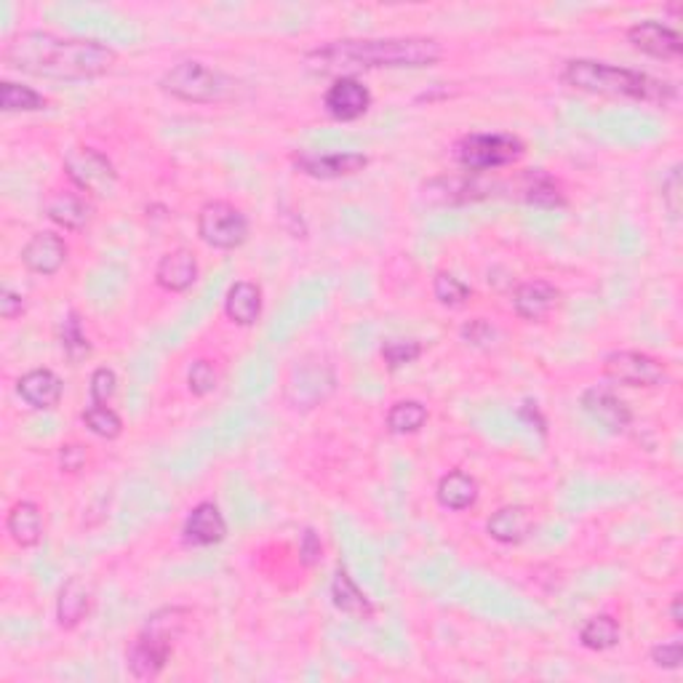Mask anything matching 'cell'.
Here are the masks:
<instances>
[{
    "label": "cell",
    "instance_id": "cell-1",
    "mask_svg": "<svg viewBox=\"0 0 683 683\" xmlns=\"http://www.w3.org/2000/svg\"><path fill=\"white\" fill-rule=\"evenodd\" d=\"M3 62L16 73L35 78L91 80L108 75L117 64V54L99 40L62 38L44 29H27L5 44Z\"/></svg>",
    "mask_w": 683,
    "mask_h": 683
},
{
    "label": "cell",
    "instance_id": "cell-2",
    "mask_svg": "<svg viewBox=\"0 0 683 683\" xmlns=\"http://www.w3.org/2000/svg\"><path fill=\"white\" fill-rule=\"evenodd\" d=\"M444 59V46L435 38H347L332 40L305 54L313 73L356 78L367 70H403L433 67Z\"/></svg>",
    "mask_w": 683,
    "mask_h": 683
},
{
    "label": "cell",
    "instance_id": "cell-3",
    "mask_svg": "<svg viewBox=\"0 0 683 683\" xmlns=\"http://www.w3.org/2000/svg\"><path fill=\"white\" fill-rule=\"evenodd\" d=\"M563 80L576 91L598 94V97L635 99V102H668L675 97V88L651 75L630 67L596 62V59H571L563 67Z\"/></svg>",
    "mask_w": 683,
    "mask_h": 683
},
{
    "label": "cell",
    "instance_id": "cell-4",
    "mask_svg": "<svg viewBox=\"0 0 683 683\" xmlns=\"http://www.w3.org/2000/svg\"><path fill=\"white\" fill-rule=\"evenodd\" d=\"M190 617V609H182V606H166V609H158L156 614L147 617L142 633L134 638L132 649H128V673L137 681L158 679Z\"/></svg>",
    "mask_w": 683,
    "mask_h": 683
},
{
    "label": "cell",
    "instance_id": "cell-5",
    "mask_svg": "<svg viewBox=\"0 0 683 683\" xmlns=\"http://www.w3.org/2000/svg\"><path fill=\"white\" fill-rule=\"evenodd\" d=\"M161 88L169 97L182 99V102L216 104L233 99L238 84L227 73H222V70L209 67V64L198 62V59H185V62L174 64L163 75Z\"/></svg>",
    "mask_w": 683,
    "mask_h": 683
},
{
    "label": "cell",
    "instance_id": "cell-6",
    "mask_svg": "<svg viewBox=\"0 0 683 683\" xmlns=\"http://www.w3.org/2000/svg\"><path fill=\"white\" fill-rule=\"evenodd\" d=\"M526 145L516 134H468L455 147V158L468 174H486L518 163Z\"/></svg>",
    "mask_w": 683,
    "mask_h": 683
},
{
    "label": "cell",
    "instance_id": "cell-7",
    "mask_svg": "<svg viewBox=\"0 0 683 683\" xmlns=\"http://www.w3.org/2000/svg\"><path fill=\"white\" fill-rule=\"evenodd\" d=\"M70 185L78 187L88 198H113L117 190V171L104 152L88 145L67 150L62 161Z\"/></svg>",
    "mask_w": 683,
    "mask_h": 683
},
{
    "label": "cell",
    "instance_id": "cell-8",
    "mask_svg": "<svg viewBox=\"0 0 683 683\" xmlns=\"http://www.w3.org/2000/svg\"><path fill=\"white\" fill-rule=\"evenodd\" d=\"M198 235L211 249L233 251L249 238V220L227 200H211L198 214Z\"/></svg>",
    "mask_w": 683,
    "mask_h": 683
},
{
    "label": "cell",
    "instance_id": "cell-9",
    "mask_svg": "<svg viewBox=\"0 0 683 683\" xmlns=\"http://www.w3.org/2000/svg\"><path fill=\"white\" fill-rule=\"evenodd\" d=\"M604 371L611 382L625 387H659L668 382V369L659 358L638 350H617L604 358Z\"/></svg>",
    "mask_w": 683,
    "mask_h": 683
},
{
    "label": "cell",
    "instance_id": "cell-10",
    "mask_svg": "<svg viewBox=\"0 0 683 683\" xmlns=\"http://www.w3.org/2000/svg\"><path fill=\"white\" fill-rule=\"evenodd\" d=\"M294 166H297V171H302L305 176H310V179L332 182L361 174V171L369 166V156L352 150L297 152V156H294Z\"/></svg>",
    "mask_w": 683,
    "mask_h": 683
},
{
    "label": "cell",
    "instance_id": "cell-11",
    "mask_svg": "<svg viewBox=\"0 0 683 683\" xmlns=\"http://www.w3.org/2000/svg\"><path fill=\"white\" fill-rule=\"evenodd\" d=\"M46 216L59 227L70 233H80L91 225L94 220V200L80 193L78 187H64V190H51L44 203Z\"/></svg>",
    "mask_w": 683,
    "mask_h": 683
},
{
    "label": "cell",
    "instance_id": "cell-12",
    "mask_svg": "<svg viewBox=\"0 0 683 683\" xmlns=\"http://www.w3.org/2000/svg\"><path fill=\"white\" fill-rule=\"evenodd\" d=\"M323 108L334 121L350 123L369 113L371 94L358 78H337L323 94Z\"/></svg>",
    "mask_w": 683,
    "mask_h": 683
},
{
    "label": "cell",
    "instance_id": "cell-13",
    "mask_svg": "<svg viewBox=\"0 0 683 683\" xmlns=\"http://www.w3.org/2000/svg\"><path fill=\"white\" fill-rule=\"evenodd\" d=\"M582 409H585L587 414H591V420H596L600 427L609 430V433H622V430H628L630 422H633L630 406L606 385L587 387V390L582 393Z\"/></svg>",
    "mask_w": 683,
    "mask_h": 683
},
{
    "label": "cell",
    "instance_id": "cell-14",
    "mask_svg": "<svg viewBox=\"0 0 683 683\" xmlns=\"http://www.w3.org/2000/svg\"><path fill=\"white\" fill-rule=\"evenodd\" d=\"M628 40L633 44V49L641 51V54L665 59V62H670V59H679L681 51H683L681 35L675 33L673 27L662 25V22H655V20L638 22V25L630 27Z\"/></svg>",
    "mask_w": 683,
    "mask_h": 683
},
{
    "label": "cell",
    "instance_id": "cell-15",
    "mask_svg": "<svg viewBox=\"0 0 683 683\" xmlns=\"http://www.w3.org/2000/svg\"><path fill=\"white\" fill-rule=\"evenodd\" d=\"M67 254L70 249L62 235L35 233L25 244V249H22V264H25L29 273L54 275L64 268Z\"/></svg>",
    "mask_w": 683,
    "mask_h": 683
},
{
    "label": "cell",
    "instance_id": "cell-16",
    "mask_svg": "<svg viewBox=\"0 0 683 683\" xmlns=\"http://www.w3.org/2000/svg\"><path fill=\"white\" fill-rule=\"evenodd\" d=\"M182 534H185L187 545L196 547L220 545V542L227 537V521L214 502H200L190 510V516H187Z\"/></svg>",
    "mask_w": 683,
    "mask_h": 683
},
{
    "label": "cell",
    "instance_id": "cell-17",
    "mask_svg": "<svg viewBox=\"0 0 683 683\" xmlns=\"http://www.w3.org/2000/svg\"><path fill=\"white\" fill-rule=\"evenodd\" d=\"M558 297H561V291L550 281H526L512 294V310L523 321H545L556 310Z\"/></svg>",
    "mask_w": 683,
    "mask_h": 683
},
{
    "label": "cell",
    "instance_id": "cell-18",
    "mask_svg": "<svg viewBox=\"0 0 683 683\" xmlns=\"http://www.w3.org/2000/svg\"><path fill=\"white\" fill-rule=\"evenodd\" d=\"M16 393L25 400L29 409L49 411L62 400L64 385L51 369H33L16 382Z\"/></svg>",
    "mask_w": 683,
    "mask_h": 683
},
{
    "label": "cell",
    "instance_id": "cell-19",
    "mask_svg": "<svg viewBox=\"0 0 683 683\" xmlns=\"http://www.w3.org/2000/svg\"><path fill=\"white\" fill-rule=\"evenodd\" d=\"M94 604V591L86 580L80 576H70L62 585L57 598V622L62 630L78 628L86 620V614L91 611Z\"/></svg>",
    "mask_w": 683,
    "mask_h": 683
},
{
    "label": "cell",
    "instance_id": "cell-20",
    "mask_svg": "<svg viewBox=\"0 0 683 683\" xmlns=\"http://www.w3.org/2000/svg\"><path fill=\"white\" fill-rule=\"evenodd\" d=\"M534 529V510L523 508V505H508V508H499L492 518L486 521V532L494 542H502V545H518L532 534Z\"/></svg>",
    "mask_w": 683,
    "mask_h": 683
},
{
    "label": "cell",
    "instance_id": "cell-21",
    "mask_svg": "<svg viewBox=\"0 0 683 683\" xmlns=\"http://www.w3.org/2000/svg\"><path fill=\"white\" fill-rule=\"evenodd\" d=\"M198 281V259L193 257V251L187 249H174L169 254L161 257L156 268V284L166 291L182 294L187 291Z\"/></svg>",
    "mask_w": 683,
    "mask_h": 683
},
{
    "label": "cell",
    "instance_id": "cell-22",
    "mask_svg": "<svg viewBox=\"0 0 683 683\" xmlns=\"http://www.w3.org/2000/svg\"><path fill=\"white\" fill-rule=\"evenodd\" d=\"M512 190H518V198L537 206V209H561V206L567 203V196H563L561 185H558V182L542 169H532V171H526V174L518 176Z\"/></svg>",
    "mask_w": 683,
    "mask_h": 683
},
{
    "label": "cell",
    "instance_id": "cell-23",
    "mask_svg": "<svg viewBox=\"0 0 683 683\" xmlns=\"http://www.w3.org/2000/svg\"><path fill=\"white\" fill-rule=\"evenodd\" d=\"M479 481L473 475L462 473V470H451L444 479L438 481V488H435V497H438L440 508L451 510V512H462L468 508H473L479 502Z\"/></svg>",
    "mask_w": 683,
    "mask_h": 683
},
{
    "label": "cell",
    "instance_id": "cell-24",
    "mask_svg": "<svg viewBox=\"0 0 683 683\" xmlns=\"http://www.w3.org/2000/svg\"><path fill=\"white\" fill-rule=\"evenodd\" d=\"M225 313L238 326H254L262 315V288L251 281H238L229 286L225 297Z\"/></svg>",
    "mask_w": 683,
    "mask_h": 683
},
{
    "label": "cell",
    "instance_id": "cell-25",
    "mask_svg": "<svg viewBox=\"0 0 683 683\" xmlns=\"http://www.w3.org/2000/svg\"><path fill=\"white\" fill-rule=\"evenodd\" d=\"M332 600L342 614L352 617V620H371V614H374V606H371L367 593L356 585V580H352V576L347 574V569L342 567L337 569V574H334Z\"/></svg>",
    "mask_w": 683,
    "mask_h": 683
},
{
    "label": "cell",
    "instance_id": "cell-26",
    "mask_svg": "<svg viewBox=\"0 0 683 683\" xmlns=\"http://www.w3.org/2000/svg\"><path fill=\"white\" fill-rule=\"evenodd\" d=\"M9 537L20 547H35L44 539V516L35 502H16L5 518Z\"/></svg>",
    "mask_w": 683,
    "mask_h": 683
},
{
    "label": "cell",
    "instance_id": "cell-27",
    "mask_svg": "<svg viewBox=\"0 0 683 683\" xmlns=\"http://www.w3.org/2000/svg\"><path fill=\"white\" fill-rule=\"evenodd\" d=\"M620 622L611 614H598L580 630V644L591 651H609L620 644Z\"/></svg>",
    "mask_w": 683,
    "mask_h": 683
},
{
    "label": "cell",
    "instance_id": "cell-28",
    "mask_svg": "<svg viewBox=\"0 0 683 683\" xmlns=\"http://www.w3.org/2000/svg\"><path fill=\"white\" fill-rule=\"evenodd\" d=\"M0 110L3 113H38V110H46V97L29 86L3 80L0 84Z\"/></svg>",
    "mask_w": 683,
    "mask_h": 683
},
{
    "label": "cell",
    "instance_id": "cell-29",
    "mask_svg": "<svg viewBox=\"0 0 683 683\" xmlns=\"http://www.w3.org/2000/svg\"><path fill=\"white\" fill-rule=\"evenodd\" d=\"M427 409L420 400H398L393 409L387 411V430L396 435H411L417 430L425 427Z\"/></svg>",
    "mask_w": 683,
    "mask_h": 683
},
{
    "label": "cell",
    "instance_id": "cell-30",
    "mask_svg": "<svg viewBox=\"0 0 683 683\" xmlns=\"http://www.w3.org/2000/svg\"><path fill=\"white\" fill-rule=\"evenodd\" d=\"M59 342H62L64 356L73 363H80L84 358L91 356V342H88L84 326H80L78 313H67V318L59 326Z\"/></svg>",
    "mask_w": 683,
    "mask_h": 683
},
{
    "label": "cell",
    "instance_id": "cell-31",
    "mask_svg": "<svg viewBox=\"0 0 683 683\" xmlns=\"http://www.w3.org/2000/svg\"><path fill=\"white\" fill-rule=\"evenodd\" d=\"M80 420H84V425L91 430L94 435H99V438L104 440H115L117 435L123 433L121 417H117L108 403H88L84 414H80Z\"/></svg>",
    "mask_w": 683,
    "mask_h": 683
},
{
    "label": "cell",
    "instance_id": "cell-32",
    "mask_svg": "<svg viewBox=\"0 0 683 683\" xmlns=\"http://www.w3.org/2000/svg\"><path fill=\"white\" fill-rule=\"evenodd\" d=\"M433 294L444 308H462L470 299V286L462 284L457 275L438 273L433 281Z\"/></svg>",
    "mask_w": 683,
    "mask_h": 683
},
{
    "label": "cell",
    "instance_id": "cell-33",
    "mask_svg": "<svg viewBox=\"0 0 683 683\" xmlns=\"http://www.w3.org/2000/svg\"><path fill=\"white\" fill-rule=\"evenodd\" d=\"M422 356V342L417 339H393L382 345V361L390 371H398L414 363Z\"/></svg>",
    "mask_w": 683,
    "mask_h": 683
},
{
    "label": "cell",
    "instance_id": "cell-34",
    "mask_svg": "<svg viewBox=\"0 0 683 683\" xmlns=\"http://www.w3.org/2000/svg\"><path fill=\"white\" fill-rule=\"evenodd\" d=\"M216 385H220V376H216V369L211 361H196L190 367V371H187V387H190L193 396L203 398V396H211V393L216 390Z\"/></svg>",
    "mask_w": 683,
    "mask_h": 683
},
{
    "label": "cell",
    "instance_id": "cell-35",
    "mask_svg": "<svg viewBox=\"0 0 683 683\" xmlns=\"http://www.w3.org/2000/svg\"><path fill=\"white\" fill-rule=\"evenodd\" d=\"M117 393V376L113 369L102 367L91 374V385H88V396H91V403H110Z\"/></svg>",
    "mask_w": 683,
    "mask_h": 683
},
{
    "label": "cell",
    "instance_id": "cell-36",
    "mask_svg": "<svg viewBox=\"0 0 683 683\" xmlns=\"http://www.w3.org/2000/svg\"><path fill=\"white\" fill-rule=\"evenodd\" d=\"M651 662H655V668L662 670H679L683 662V644L679 638L668 641V644H657L651 649Z\"/></svg>",
    "mask_w": 683,
    "mask_h": 683
},
{
    "label": "cell",
    "instance_id": "cell-37",
    "mask_svg": "<svg viewBox=\"0 0 683 683\" xmlns=\"http://www.w3.org/2000/svg\"><path fill=\"white\" fill-rule=\"evenodd\" d=\"M662 200H665V206H668L670 216L679 220V214H681V169L679 166L670 169L668 179L662 182Z\"/></svg>",
    "mask_w": 683,
    "mask_h": 683
},
{
    "label": "cell",
    "instance_id": "cell-38",
    "mask_svg": "<svg viewBox=\"0 0 683 683\" xmlns=\"http://www.w3.org/2000/svg\"><path fill=\"white\" fill-rule=\"evenodd\" d=\"M323 558V542L321 537L315 534V529H305L302 532V539H299V561L305 563V567H315L318 561Z\"/></svg>",
    "mask_w": 683,
    "mask_h": 683
},
{
    "label": "cell",
    "instance_id": "cell-39",
    "mask_svg": "<svg viewBox=\"0 0 683 683\" xmlns=\"http://www.w3.org/2000/svg\"><path fill=\"white\" fill-rule=\"evenodd\" d=\"M494 326L488 321H484V318H475V321H470V323H464L462 326V337H464V342H468V345H475V347H481V345H488V342L494 339Z\"/></svg>",
    "mask_w": 683,
    "mask_h": 683
},
{
    "label": "cell",
    "instance_id": "cell-40",
    "mask_svg": "<svg viewBox=\"0 0 683 683\" xmlns=\"http://www.w3.org/2000/svg\"><path fill=\"white\" fill-rule=\"evenodd\" d=\"M22 313H25V297L9 286L0 288V315H3L5 321H14V318H20Z\"/></svg>",
    "mask_w": 683,
    "mask_h": 683
},
{
    "label": "cell",
    "instance_id": "cell-41",
    "mask_svg": "<svg viewBox=\"0 0 683 683\" xmlns=\"http://www.w3.org/2000/svg\"><path fill=\"white\" fill-rule=\"evenodd\" d=\"M84 462H86L84 446H75V444L62 446V468L64 470H70V473H78V470L84 468Z\"/></svg>",
    "mask_w": 683,
    "mask_h": 683
},
{
    "label": "cell",
    "instance_id": "cell-42",
    "mask_svg": "<svg viewBox=\"0 0 683 683\" xmlns=\"http://www.w3.org/2000/svg\"><path fill=\"white\" fill-rule=\"evenodd\" d=\"M670 620H673L675 628L683 625V614H681V596H673V604H670Z\"/></svg>",
    "mask_w": 683,
    "mask_h": 683
}]
</instances>
